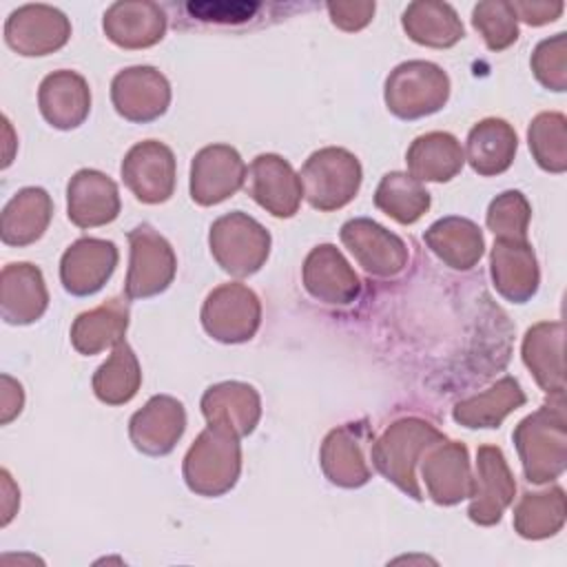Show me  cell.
<instances>
[{
    "instance_id": "cell-38",
    "label": "cell",
    "mask_w": 567,
    "mask_h": 567,
    "mask_svg": "<svg viewBox=\"0 0 567 567\" xmlns=\"http://www.w3.org/2000/svg\"><path fill=\"white\" fill-rule=\"evenodd\" d=\"M527 144L543 171L556 175L567 171V117L563 113H538L529 122Z\"/></svg>"
},
{
    "instance_id": "cell-45",
    "label": "cell",
    "mask_w": 567,
    "mask_h": 567,
    "mask_svg": "<svg viewBox=\"0 0 567 567\" xmlns=\"http://www.w3.org/2000/svg\"><path fill=\"white\" fill-rule=\"evenodd\" d=\"M0 383H2V388H0V423L7 425V423H11L22 412L24 390L9 374H2Z\"/></svg>"
},
{
    "instance_id": "cell-25",
    "label": "cell",
    "mask_w": 567,
    "mask_h": 567,
    "mask_svg": "<svg viewBox=\"0 0 567 567\" xmlns=\"http://www.w3.org/2000/svg\"><path fill=\"white\" fill-rule=\"evenodd\" d=\"M38 106L42 117L60 131L78 128L91 111L89 82L69 69L49 73L38 89Z\"/></svg>"
},
{
    "instance_id": "cell-16",
    "label": "cell",
    "mask_w": 567,
    "mask_h": 567,
    "mask_svg": "<svg viewBox=\"0 0 567 567\" xmlns=\"http://www.w3.org/2000/svg\"><path fill=\"white\" fill-rule=\"evenodd\" d=\"M248 168L230 144H210L190 162V197L199 206H215L233 197L246 182Z\"/></svg>"
},
{
    "instance_id": "cell-27",
    "label": "cell",
    "mask_w": 567,
    "mask_h": 567,
    "mask_svg": "<svg viewBox=\"0 0 567 567\" xmlns=\"http://www.w3.org/2000/svg\"><path fill=\"white\" fill-rule=\"evenodd\" d=\"M563 321H540L532 326L523 337V363L532 372L534 381L549 396L563 399L565 394V368H563Z\"/></svg>"
},
{
    "instance_id": "cell-36",
    "label": "cell",
    "mask_w": 567,
    "mask_h": 567,
    "mask_svg": "<svg viewBox=\"0 0 567 567\" xmlns=\"http://www.w3.org/2000/svg\"><path fill=\"white\" fill-rule=\"evenodd\" d=\"M430 204L432 199L423 182L403 171L385 173L374 190V206L403 226L419 221Z\"/></svg>"
},
{
    "instance_id": "cell-40",
    "label": "cell",
    "mask_w": 567,
    "mask_h": 567,
    "mask_svg": "<svg viewBox=\"0 0 567 567\" xmlns=\"http://www.w3.org/2000/svg\"><path fill=\"white\" fill-rule=\"evenodd\" d=\"M532 206L520 190H505L496 195L485 215L487 228L496 239H527Z\"/></svg>"
},
{
    "instance_id": "cell-37",
    "label": "cell",
    "mask_w": 567,
    "mask_h": 567,
    "mask_svg": "<svg viewBox=\"0 0 567 567\" xmlns=\"http://www.w3.org/2000/svg\"><path fill=\"white\" fill-rule=\"evenodd\" d=\"M93 392L106 405L128 403L142 385V368L133 348L122 341L93 374Z\"/></svg>"
},
{
    "instance_id": "cell-18",
    "label": "cell",
    "mask_w": 567,
    "mask_h": 567,
    "mask_svg": "<svg viewBox=\"0 0 567 567\" xmlns=\"http://www.w3.org/2000/svg\"><path fill=\"white\" fill-rule=\"evenodd\" d=\"M248 195L272 217L288 219L299 210L301 179L277 153H261L248 166Z\"/></svg>"
},
{
    "instance_id": "cell-3",
    "label": "cell",
    "mask_w": 567,
    "mask_h": 567,
    "mask_svg": "<svg viewBox=\"0 0 567 567\" xmlns=\"http://www.w3.org/2000/svg\"><path fill=\"white\" fill-rule=\"evenodd\" d=\"M182 474L188 489L199 496H221L230 492L241 474L239 439L208 425L188 447Z\"/></svg>"
},
{
    "instance_id": "cell-11",
    "label": "cell",
    "mask_w": 567,
    "mask_h": 567,
    "mask_svg": "<svg viewBox=\"0 0 567 567\" xmlns=\"http://www.w3.org/2000/svg\"><path fill=\"white\" fill-rule=\"evenodd\" d=\"M339 237L368 275L388 279L396 277L408 266V248L403 239L374 219H348L341 226Z\"/></svg>"
},
{
    "instance_id": "cell-44",
    "label": "cell",
    "mask_w": 567,
    "mask_h": 567,
    "mask_svg": "<svg viewBox=\"0 0 567 567\" xmlns=\"http://www.w3.org/2000/svg\"><path fill=\"white\" fill-rule=\"evenodd\" d=\"M512 9L518 20L532 24V27H543L547 22H554L560 18L565 4L563 2H512Z\"/></svg>"
},
{
    "instance_id": "cell-9",
    "label": "cell",
    "mask_w": 567,
    "mask_h": 567,
    "mask_svg": "<svg viewBox=\"0 0 567 567\" xmlns=\"http://www.w3.org/2000/svg\"><path fill=\"white\" fill-rule=\"evenodd\" d=\"M372 441L374 436L368 419L350 421L330 430L319 452V463L326 478L346 489L365 485L372 476V465L368 461Z\"/></svg>"
},
{
    "instance_id": "cell-13",
    "label": "cell",
    "mask_w": 567,
    "mask_h": 567,
    "mask_svg": "<svg viewBox=\"0 0 567 567\" xmlns=\"http://www.w3.org/2000/svg\"><path fill=\"white\" fill-rule=\"evenodd\" d=\"M427 496L436 505H456L472 496L474 474L467 447L458 441H439L425 450L419 461Z\"/></svg>"
},
{
    "instance_id": "cell-29",
    "label": "cell",
    "mask_w": 567,
    "mask_h": 567,
    "mask_svg": "<svg viewBox=\"0 0 567 567\" xmlns=\"http://www.w3.org/2000/svg\"><path fill=\"white\" fill-rule=\"evenodd\" d=\"M53 217L51 195L40 186L20 188L2 208L0 239L7 246H29L38 241Z\"/></svg>"
},
{
    "instance_id": "cell-42",
    "label": "cell",
    "mask_w": 567,
    "mask_h": 567,
    "mask_svg": "<svg viewBox=\"0 0 567 567\" xmlns=\"http://www.w3.org/2000/svg\"><path fill=\"white\" fill-rule=\"evenodd\" d=\"M186 9L204 22L237 24V22L250 20L259 11V4H252V2H190Z\"/></svg>"
},
{
    "instance_id": "cell-28",
    "label": "cell",
    "mask_w": 567,
    "mask_h": 567,
    "mask_svg": "<svg viewBox=\"0 0 567 567\" xmlns=\"http://www.w3.org/2000/svg\"><path fill=\"white\" fill-rule=\"evenodd\" d=\"M516 148L518 137L514 126L501 117H485L467 133L465 162L481 177L501 175L512 166Z\"/></svg>"
},
{
    "instance_id": "cell-34",
    "label": "cell",
    "mask_w": 567,
    "mask_h": 567,
    "mask_svg": "<svg viewBox=\"0 0 567 567\" xmlns=\"http://www.w3.org/2000/svg\"><path fill=\"white\" fill-rule=\"evenodd\" d=\"M401 24L412 42L432 49H450L465 35L463 22L452 4L436 0L410 2Z\"/></svg>"
},
{
    "instance_id": "cell-1",
    "label": "cell",
    "mask_w": 567,
    "mask_h": 567,
    "mask_svg": "<svg viewBox=\"0 0 567 567\" xmlns=\"http://www.w3.org/2000/svg\"><path fill=\"white\" fill-rule=\"evenodd\" d=\"M514 445L529 483L556 481L567 467V419L565 403H545L514 427Z\"/></svg>"
},
{
    "instance_id": "cell-31",
    "label": "cell",
    "mask_w": 567,
    "mask_h": 567,
    "mask_svg": "<svg viewBox=\"0 0 567 567\" xmlns=\"http://www.w3.org/2000/svg\"><path fill=\"white\" fill-rule=\"evenodd\" d=\"M527 396L514 377H503L485 392L461 399L452 408V419L470 430L498 427L507 414L525 405Z\"/></svg>"
},
{
    "instance_id": "cell-22",
    "label": "cell",
    "mask_w": 567,
    "mask_h": 567,
    "mask_svg": "<svg viewBox=\"0 0 567 567\" xmlns=\"http://www.w3.org/2000/svg\"><path fill=\"white\" fill-rule=\"evenodd\" d=\"M117 184L102 171L80 168L66 186V215L78 228H97L120 215Z\"/></svg>"
},
{
    "instance_id": "cell-30",
    "label": "cell",
    "mask_w": 567,
    "mask_h": 567,
    "mask_svg": "<svg viewBox=\"0 0 567 567\" xmlns=\"http://www.w3.org/2000/svg\"><path fill=\"white\" fill-rule=\"evenodd\" d=\"M423 239L427 248L450 268L454 270H470L474 268L483 252L485 239L481 228L465 217H441L436 219L425 233Z\"/></svg>"
},
{
    "instance_id": "cell-32",
    "label": "cell",
    "mask_w": 567,
    "mask_h": 567,
    "mask_svg": "<svg viewBox=\"0 0 567 567\" xmlns=\"http://www.w3.org/2000/svg\"><path fill=\"white\" fill-rule=\"evenodd\" d=\"M408 173L419 182H450L465 164L461 142L445 131L419 135L405 153Z\"/></svg>"
},
{
    "instance_id": "cell-19",
    "label": "cell",
    "mask_w": 567,
    "mask_h": 567,
    "mask_svg": "<svg viewBox=\"0 0 567 567\" xmlns=\"http://www.w3.org/2000/svg\"><path fill=\"white\" fill-rule=\"evenodd\" d=\"M117 259L120 252L113 241L82 237L64 250L60 259V281L73 297L95 295L115 272Z\"/></svg>"
},
{
    "instance_id": "cell-8",
    "label": "cell",
    "mask_w": 567,
    "mask_h": 567,
    "mask_svg": "<svg viewBox=\"0 0 567 567\" xmlns=\"http://www.w3.org/2000/svg\"><path fill=\"white\" fill-rule=\"evenodd\" d=\"M202 326L208 337L221 343L250 341L261 323V303L255 290L233 281L208 292L202 306Z\"/></svg>"
},
{
    "instance_id": "cell-2",
    "label": "cell",
    "mask_w": 567,
    "mask_h": 567,
    "mask_svg": "<svg viewBox=\"0 0 567 567\" xmlns=\"http://www.w3.org/2000/svg\"><path fill=\"white\" fill-rule=\"evenodd\" d=\"M443 439L445 434L436 430L430 421L419 416H403L390 423L383 434L372 441L370 461L377 472L394 483L403 494L421 501L423 489L419 485L416 465L425 450Z\"/></svg>"
},
{
    "instance_id": "cell-23",
    "label": "cell",
    "mask_w": 567,
    "mask_h": 567,
    "mask_svg": "<svg viewBox=\"0 0 567 567\" xmlns=\"http://www.w3.org/2000/svg\"><path fill=\"white\" fill-rule=\"evenodd\" d=\"M489 272L496 292L512 303L529 301L540 284L538 261L527 239H496Z\"/></svg>"
},
{
    "instance_id": "cell-17",
    "label": "cell",
    "mask_w": 567,
    "mask_h": 567,
    "mask_svg": "<svg viewBox=\"0 0 567 567\" xmlns=\"http://www.w3.org/2000/svg\"><path fill=\"white\" fill-rule=\"evenodd\" d=\"M306 292L328 306H350L361 295V279L332 244L315 246L301 268Z\"/></svg>"
},
{
    "instance_id": "cell-12",
    "label": "cell",
    "mask_w": 567,
    "mask_h": 567,
    "mask_svg": "<svg viewBox=\"0 0 567 567\" xmlns=\"http://www.w3.org/2000/svg\"><path fill=\"white\" fill-rule=\"evenodd\" d=\"M71 38L69 18L49 4H24L4 22V42L18 55L38 58L62 49Z\"/></svg>"
},
{
    "instance_id": "cell-10",
    "label": "cell",
    "mask_w": 567,
    "mask_h": 567,
    "mask_svg": "<svg viewBox=\"0 0 567 567\" xmlns=\"http://www.w3.org/2000/svg\"><path fill=\"white\" fill-rule=\"evenodd\" d=\"M124 186L142 204H162L171 199L175 190V155L173 151L157 142L144 140L128 148L120 166Z\"/></svg>"
},
{
    "instance_id": "cell-41",
    "label": "cell",
    "mask_w": 567,
    "mask_h": 567,
    "mask_svg": "<svg viewBox=\"0 0 567 567\" xmlns=\"http://www.w3.org/2000/svg\"><path fill=\"white\" fill-rule=\"evenodd\" d=\"M534 78L549 91H567V33H556L536 44L532 53Z\"/></svg>"
},
{
    "instance_id": "cell-7",
    "label": "cell",
    "mask_w": 567,
    "mask_h": 567,
    "mask_svg": "<svg viewBox=\"0 0 567 567\" xmlns=\"http://www.w3.org/2000/svg\"><path fill=\"white\" fill-rule=\"evenodd\" d=\"M128 272L124 281L126 299H148L164 292L177 272L173 246L151 226L140 224L128 233Z\"/></svg>"
},
{
    "instance_id": "cell-26",
    "label": "cell",
    "mask_w": 567,
    "mask_h": 567,
    "mask_svg": "<svg viewBox=\"0 0 567 567\" xmlns=\"http://www.w3.org/2000/svg\"><path fill=\"white\" fill-rule=\"evenodd\" d=\"M106 38L122 49H146L166 33V13L148 0L113 2L102 20Z\"/></svg>"
},
{
    "instance_id": "cell-5",
    "label": "cell",
    "mask_w": 567,
    "mask_h": 567,
    "mask_svg": "<svg viewBox=\"0 0 567 567\" xmlns=\"http://www.w3.org/2000/svg\"><path fill=\"white\" fill-rule=\"evenodd\" d=\"M383 97L388 111L399 120L427 117L447 104L450 78L434 62L408 60L385 78Z\"/></svg>"
},
{
    "instance_id": "cell-6",
    "label": "cell",
    "mask_w": 567,
    "mask_h": 567,
    "mask_svg": "<svg viewBox=\"0 0 567 567\" xmlns=\"http://www.w3.org/2000/svg\"><path fill=\"white\" fill-rule=\"evenodd\" d=\"M210 255L233 277L255 275L270 255V233L241 210L217 217L208 233Z\"/></svg>"
},
{
    "instance_id": "cell-39",
    "label": "cell",
    "mask_w": 567,
    "mask_h": 567,
    "mask_svg": "<svg viewBox=\"0 0 567 567\" xmlns=\"http://www.w3.org/2000/svg\"><path fill=\"white\" fill-rule=\"evenodd\" d=\"M472 24L489 51H503L518 40V18L512 2L485 0L472 9Z\"/></svg>"
},
{
    "instance_id": "cell-21",
    "label": "cell",
    "mask_w": 567,
    "mask_h": 567,
    "mask_svg": "<svg viewBox=\"0 0 567 567\" xmlns=\"http://www.w3.org/2000/svg\"><path fill=\"white\" fill-rule=\"evenodd\" d=\"M202 414L210 427L244 439L252 434L261 419V399L248 383L221 381L204 392Z\"/></svg>"
},
{
    "instance_id": "cell-43",
    "label": "cell",
    "mask_w": 567,
    "mask_h": 567,
    "mask_svg": "<svg viewBox=\"0 0 567 567\" xmlns=\"http://www.w3.org/2000/svg\"><path fill=\"white\" fill-rule=\"evenodd\" d=\"M330 20L341 31H361L374 16V2L370 0H337L326 4Z\"/></svg>"
},
{
    "instance_id": "cell-33",
    "label": "cell",
    "mask_w": 567,
    "mask_h": 567,
    "mask_svg": "<svg viewBox=\"0 0 567 567\" xmlns=\"http://www.w3.org/2000/svg\"><path fill=\"white\" fill-rule=\"evenodd\" d=\"M128 328V303L120 297L106 299L93 310L75 317L71 326V346L84 354H97L124 341Z\"/></svg>"
},
{
    "instance_id": "cell-4",
    "label": "cell",
    "mask_w": 567,
    "mask_h": 567,
    "mask_svg": "<svg viewBox=\"0 0 567 567\" xmlns=\"http://www.w3.org/2000/svg\"><path fill=\"white\" fill-rule=\"evenodd\" d=\"M299 179L308 204L321 213H330L357 197L363 171L354 153L341 146H326L303 162Z\"/></svg>"
},
{
    "instance_id": "cell-24",
    "label": "cell",
    "mask_w": 567,
    "mask_h": 567,
    "mask_svg": "<svg viewBox=\"0 0 567 567\" xmlns=\"http://www.w3.org/2000/svg\"><path fill=\"white\" fill-rule=\"evenodd\" d=\"M49 306V290L42 270L29 261L7 264L0 272V312L4 323L29 326Z\"/></svg>"
},
{
    "instance_id": "cell-35",
    "label": "cell",
    "mask_w": 567,
    "mask_h": 567,
    "mask_svg": "<svg viewBox=\"0 0 567 567\" xmlns=\"http://www.w3.org/2000/svg\"><path fill=\"white\" fill-rule=\"evenodd\" d=\"M567 518L565 489L554 485L540 492H525L514 507V529L520 538L543 540L556 536Z\"/></svg>"
},
{
    "instance_id": "cell-20",
    "label": "cell",
    "mask_w": 567,
    "mask_h": 567,
    "mask_svg": "<svg viewBox=\"0 0 567 567\" xmlns=\"http://www.w3.org/2000/svg\"><path fill=\"white\" fill-rule=\"evenodd\" d=\"M186 430V410L182 401L168 394L151 396L128 421V436L137 452L164 456L173 452Z\"/></svg>"
},
{
    "instance_id": "cell-15",
    "label": "cell",
    "mask_w": 567,
    "mask_h": 567,
    "mask_svg": "<svg viewBox=\"0 0 567 567\" xmlns=\"http://www.w3.org/2000/svg\"><path fill=\"white\" fill-rule=\"evenodd\" d=\"M516 494L514 474L498 445H481L476 452L474 492L467 516L481 527L496 525Z\"/></svg>"
},
{
    "instance_id": "cell-14",
    "label": "cell",
    "mask_w": 567,
    "mask_h": 567,
    "mask_svg": "<svg viewBox=\"0 0 567 567\" xmlns=\"http://www.w3.org/2000/svg\"><path fill=\"white\" fill-rule=\"evenodd\" d=\"M111 102L124 120L146 124L166 113L171 104V84L155 66H128L113 78Z\"/></svg>"
}]
</instances>
